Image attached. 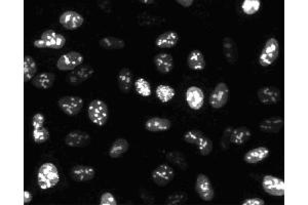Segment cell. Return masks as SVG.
Here are the masks:
<instances>
[{
    "label": "cell",
    "instance_id": "obj_1",
    "mask_svg": "<svg viewBox=\"0 0 308 205\" xmlns=\"http://www.w3.org/2000/svg\"><path fill=\"white\" fill-rule=\"evenodd\" d=\"M37 181L41 190H48L58 185L60 174L57 166L51 162L42 164L37 172Z\"/></svg>",
    "mask_w": 308,
    "mask_h": 205
},
{
    "label": "cell",
    "instance_id": "obj_2",
    "mask_svg": "<svg viewBox=\"0 0 308 205\" xmlns=\"http://www.w3.org/2000/svg\"><path fill=\"white\" fill-rule=\"evenodd\" d=\"M34 47L36 49H52V50H61L66 44V38L57 33L53 29L46 30L39 39L34 41Z\"/></svg>",
    "mask_w": 308,
    "mask_h": 205
},
{
    "label": "cell",
    "instance_id": "obj_3",
    "mask_svg": "<svg viewBox=\"0 0 308 205\" xmlns=\"http://www.w3.org/2000/svg\"><path fill=\"white\" fill-rule=\"evenodd\" d=\"M87 114L89 118L94 124L98 126H104L109 118L108 106L102 100H94L89 105Z\"/></svg>",
    "mask_w": 308,
    "mask_h": 205
},
{
    "label": "cell",
    "instance_id": "obj_4",
    "mask_svg": "<svg viewBox=\"0 0 308 205\" xmlns=\"http://www.w3.org/2000/svg\"><path fill=\"white\" fill-rule=\"evenodd\" d=\"M278 55H279L278 41L274 37H271L266 41L264 48L261 51L259 57V64L262 67H268L275 62Z\"/></svg>",
    "mask_w": 308,
    "mask_h": 205
},
{
    "label": "cell",
    "instance_id": "obj_5",
    "mask_svg": "<svg viewBox=\"0 0 308 205\" xmlns=\"http://www.w3.org/2000/svg\"><path fill=\"white\" fill-rule=\"evenodd\" d=\"M84 58L83 56L78 52H69L67 54H64L60 57V59L57 62V68L60 71H73L76 68H78Z\"/></svg>",
    "mask_w": 308,
    "mask_h": 205
},
{
    "label": "cell",
    "instance_id": "obj_6",
    "mask_svg": "<svg viewBox=\"0 0 308 205\" xmlns=\"http://www.w3.org/2000/svg\"><path fill=\"white\" fill-rule=\"evenodd\" d=\"M59 108L68 116H75L80 113L83 107V100L76 96H66L59 100Z\"/></svg>",
    "mask_w": 308,
    "mask_h": 205
},
{
    "label": "cell",
    "instance_id": "obj_7",
    "mask_svg": "<svg viewBox=\"0 0 308 205\" xmlns=\"http://www.w3.org/2000/svg\"><path fill=\"white\" fill-rule=\"evenodd\" d=\"M229 100V87L226 83L220 82L216 85L210 96V105L214 109L223 108Z\"/></svg>",
    "mask_w": 308,
    "mask_h": 205
},
{
    "label": "cell",
    "instance_id": "obj_8",
    "mask_svg": "<svg viewBox=\"0 0 308 205\" xmlns=\"http://www.w3.org/2000/svg\"><path fill=\"white\" fill-rule=\"evenodd\" d=\"M151 176L159 187H166L175 178V171L170 165L161 164L152 171Z\"/></svg>",
    "mask_w": 308,
    "mask_h": 205
},
{
    "label": "cell",
    "instance_id": "obj_9",
    "mask_svg": "<svg viewBox=\"0 0 308 205\" xmlns=\"http://www.w3.org/2000/svg\"><path fill=\"white\" fill-rule=\"evenodd\" d=\"M195 190H196L199 196L204 201H207V202L212 201L215 197V192H214L212 181L204 173H200L197 175L196 181H195Z\"/></svg>",
    "mask_w": 308,
    "mask_h": 205
},
{
    "label": "cell",
    "instance_id": "obj_10",
    "mask_svg": "<svg viewBox=\"0 0 308 205\" xmlns=\"http://www.w3.org/2000/svg\"><path fill=\"white\" fill-rule=\"evenodd\" d=\"M263 190L271 196L284 195V181L272 175H265L262 179Z\"/></svg>",
    "mask_w": 308,
    "mask_h": 205
},
{
    "label": "cell",
    "instance_id": "obj_11",
    "mask_svg": "<svg viewBox=\"0 0 308 205\" xmlns=\"http://www.w3.org/2000/svg\"><path fill=\"white\" fill-rule=\"evenodd\" d=\"M94 74H95V70L92 66L83 65L71 71L67 76V80L72 85H79L82 82L89 80Z\"/></svg>",
    "mask_w": 308,
    "mask_h": 205
},
{
    "label": "cell",
    "instance_id": "obj_12",
    "mask_svg": "<svg viewBox=\"0 0 308 205\" xmlns=\"http://www.w3.org/2000/svg\"><path fill=\"white\" fill-rule=\"evenodd\" d=\"M64 142L68 147L84 148L91 144V136L85 131L73 130L66 135Z\"/></svg>",
    "mask_w": 308,
    "mask_h": 205
},
{
    "label": "cell",
    "instance_id": "obj_13",
    "mask_svg": "<svg viewBox=\"0 0 308 205\" xmlns=\"http://www.w3.org/2000/svg\"><path fill=\"white\" fill-rule=\"evenodd\" d=\"M59 22L67 30H76L82 26L84 19L76 12L67 11L60 16Z\"/></svg>",
    "mask_w": 308,
    "mask_h": 205
},
{
    "label": "cell",
    "instance_id": "obj_14",
    "mask_svg": "<svg viewBox=\"0 0 308 205\" xmlns=\"http://www.w3.org/2000/svg\"><path fill=\"white\" fill-rule=\"evenodd\" d=\"M70 176L73 180L79 183L90 181L96 176V170L89 165H75L70 171Z\"/></svg>",
    "mask_w": 308,
    "mask_h": 205
},
{
    "label": "cell",
    "instance_id": "obj_15",
    "mask_svg": "<svg viewBox=\"0 0 308 205\" xmlns=\"http://www.w3.org/2000/svg\"><path fill=\"white\" fill-rule=\"evenodd\" d=\"M258 100L264 105H273L280 100V90L275 86H263L258 89Z\"/></svg>",
    "mask_w": 308,
    "mask_h": 205
},
{
    "label": "cell",
    "instance_id": "obj_16",
    "mask_svg": "<svg viewBox=\"0 0 308 205\" xmlns=\"http://www.w3.org/2000/svg\"><path fill=\"white\" fill-rule=\"evenodd\" d=\"M185 99L188 106L192 110H200L204 105L205 95L202 88L197 86H190L185 94Z\"/></svg>",
    "mask_w": 308,
    "mask_h": 205
},
{
    "label": "cell",
    "instance_id": "obj_17",
    "mask_svg": "<svg viewBox=\"0 0 308 205\" xmlns=\"http://www.w3.org/2000/svg\"><path fill=\"white\" fill-rule=\"evenodd\" d=\"M222 47L226 62L230 65H235L238 60V50L236 42L231 37H225L223 39Z\"/></svg>",
    "mask_w": 308,
    "mask_h": 205
},
{
    "label": "cell",
    "instance_id": "obj_18",
    "mask_svg": "<svg viewBox=\"0 0 308 205\" xmlns=\"http://www.w3.org/2000/svg\"><path fill=\"white\" fill-rule=\"evenodd\" d=\"M153 63L156 65L158 71L162 74H168L174 68V59L172 55L168 53L158 54L156 57H154Z\"/></svg>",
    "mask_w": 308,
    "mask_h": 205
},
{
    "label": "cell",
    "instance_id": "obj_19",
    "mask_svg": "<svg viewBox=\"0 0 308 205\" xmlns=\"http://www.w3.org/2000/svg\"><path fill=\"white\" fill-rule=\"evenodd\" d=\"M172 122L163 117H152L145 122V128L151 132H161L171 129Z\"/></svg>",
    "mask_w": 308,
    "mask_h": 205
},
{
    "label": "cell",
    "instance_id": "obj_20",
    "mask_svg": "<svg viewBox=\"0 0 308 205\" xmlns=\"http://www.w3.org/2000/svg\"><path fill=\"white\" fill-rule=\"evenodd\" d=\"M179 42V34L176 31H167L161 34L157 40L156 45L160 49H172Z\"/></svg>",
    "mask_w": 308,
    "mask_h": 205
},
{
    "label": "cell",
    "instance_id": "obj_21",
    "mask_svg": "<svg viewBox=\"0 0 308 205\" xmlns=\"http://www.w3.org/2000/svg\"><path fill=\"white\" fill-rule=\"evenodd\" d=\"M269 150L266 147H258L255 149L250 150L247 152L244 156V160L247 163L254 164V163H259L269 157Z\"/></svg>",
    "mask_w": 308,
    "mask_h": 205
},
{
    "label": "cell",
    "instance_id": "obj_22",
    "mask_svg": "<svg viewBox=\"0 0 308 205\" xmlns=\"http://www.w3.org/2000/svg\"><path fill=\"white\" fill-rule=\"evenodd\" d=\"M282 127H283V119L280 117H271V118L264 119L259 125L260 130L266 133H276L280 131Z\"/></svg>",
    "mask_w": 308,
    "mask_h": 205
},
{
    "label": "cell",
    "instance_id": "obj_23",
    "mask_svg": "<svg viewBox=\"0 0 308 205\" xmlns=\"http://www.w3.org/2000/svg\"><path fill=\"white\" fill-rule=\"evenodd\" d=\"M133 74L128 68H122L117 75L118 88L122 94H128L131 89Z\"/></svg>",
    "mask_w": 308,
    "mask_h": 205
},
{
    "label": "cell",
    "instance_id": "obj_24",
    "mask_svg": "<svg viewBox=\"0 0 308 205\" xmlns=\"http://www.w3.org/2000/svg\"><path fill=\"white\" fill-rule=\"evenodd\" d=\"M56 80L55 74L51 72H42L32 79V84L38 89H49Z\"/></svg>",
    "mask_w": 308,
    "mask_h": 205
},
{
    "label": "cell",
    "instance_id": "obj_25",
    "mask_svg": "<svg viewBox=\"0 0 308 205\" xmlns=\"http://www.w3.org/2000/svg\"><path fill=\"white\" fill-rule=\"evenodd\" d=\"M187 64L188 67L193 71L204 70L206 68V60L204 54L199 50L192 51L187 58Z\"/></svg>",
    "mask_w": 308,
    "mask_h": 205
},
{
    "label": "cell",
    "instance_id": "obj_26",
    "mask_svg": "<svg viewBox=\"0 0 308 205\" xmlns=\"http://www.w3.org/2000/svg\"><path fill=\"white\" fill-rule=\"evenodd\" d=\"M252 135L251 130L247 126H239L232 129L230 134V143L234 145H243L250 140Z\"/></svg>",
    "mask_w": 308,
    "mask_h": 205
},
{
    "label": "cell",
    "instance_id": "obj_27",
    "mask_svg": "<svg viewBox=\"0 0 308 205\" xmlns=\"http://www.w3.org/2000/svg\"><path fill=\"white\" fill-rule=\"evenodd\" d=\"M129 144L125 139H117L113 142L110 150H109V156L113 159L121 157L123 154H125L128 151Z\"/></svg>",
    "mask_w": 308,
    "mask_h": 205
},
{
    "label": "cell",
    "instance_id": "obj_28",
    "mask_svg": "<svg viewBox=\"0 0 308 205\" xmlns=\"http://www.w3.org/2000/svg\"><path fill=\"white\" fill-rule=\"evenodd\" d=\"M99 45L108 51H115V50H122L125 48V42L121 38L114 37V36H106L100 39Z\"/></svg>",
    "mask_w": 308,
    "mask_h": 205
},
{
    "label": "cell",
    "instance_id": "obj_29",
    "mask_svg": "<svg viewBox=\"0 0 308 205\" xmlns=\"http://www.w3.org/2000/svg\"><path fill=\"white\" fill-rule=\"evenodd\" d=\"M24 82H28L34 78L37 72V64L35 60L30 56L24 57Z\"/></svg>",
    "mask_w": 308,
    "mask_h": 205
},
{
    "label": "cell",
    "instance_id": "obj_30",
    "mask_svg": "<svg viewBox=\"0 0 308 205\" xmlns=\"http://www.w3.org/2000/svg\"><path fill=\"white\" fill-rule=\"evenodd\" d=\"M156 94H157L158 99L163 103L170 102L176 95L175 89L173 87H171L169 85H163V84L157 87Z\"/></svg>",
    "mask_w": 308,
    "mask_h": 205
},
{
    "label": "cell",
    "instance_id": "obj_31",
    "mask_svg": "<svg viewBox=\"0 0 308 205\" xmlns=\"http://www.w3.org/2000/svg\"><path fill=\"white\" fill-rule=\"evenodd\" d=\"M261 8L260 0H245L241 5V10L246 15H255Z\"/></svg>",
    "mask_w": 308,
    "mask_h": 205
},
{
    "label": "cell",
    "instance_id": "obj_32",
    "mask_svg": "<svg viewBox=\"0 0 308 205\" xmlns=\"http://www.w3.org/2000/svg\"><path fill=\"white\" fill-rule=\"evenodd\" d=\"M135 88L139 95L142 97H149L152 94L150 83L144 79V78H139L135 82Z\"/></svg>",
    "mask_w": 308,
    "mask_h": 205
},
{
    "label": "cell",
    "instance_id": "obj_33",
    "mask_svg": "<svg viewBox=\"0 0 308 205\" xmlns=\"http://www.w3.org/2000/svg\"><path fill=\"white\" fill-rule=\"evenodd\" d=\"M199 147L200 153L203 156H208L212 153L213 151V142L210 138H208L207 135H203L202 139L200 140V142L196 145Z\"/></svg>",
    "mask_w": 308,
    "mask_h": 205
},
{
    "label": "cell",
    "instance_id": "obj_34",
    "mask_svg": "<svg viewBox=\"0 0 308 205\" xmlns=\"http://www.w3.org/2000/svg\"><path fill=\"white\" fill-rule=\"evenodd\" d=\"M32 135H33V140L36 144H43V143L48 142L50 139V132L45 126L33 129Z\"/></svg>",
    "mask_w": 308,
    "mask_h": 205
},
{
    "label": "cell",
    "instance_id": "obj_35",
    "mask_svg": "<svg viewBox=\"0 0 308 205\" xmlns=\"http://www.w3.org/2000/svg\"><path fill=\"white\" fill-rule=\"evenodd\" d=\"M203 135H204V132H202L201 130H199V129H190V130H188L184 134L183 139L188 144L197 145V143L200 142V140L202 139Z\"/></svg>",
    "mask_w": 308,
    "mask_h": 205
},
{
    "label": "cell",
    "instance_id": "obj_36",
    "mask_svg": "<svg viewBox=\"0 0 308 205\" xmlns=\"http://www.w3.org/2000/svg\"><path fill=\"white\" fill-rule=\"evenodd\" d=\"M187 195L186 193L184 192H177V193H174L172 195H170L168 198H167V201L166 203L169 204V205H177V204H182L184 203L185 201H187Z\"/></svg>",
    "mask_w": 308,
    "mask_h": 205
},
{
    "label": "cell",
    "instance_id": "obj_37",
    "mask_svg": "<svg viewBox=\"0 0 308 205\" xmlns=\"http://www.w3.org/2000/svg\"><path fill=\"white\" fill-rule=\"evenodd\" d=\"M100 204L101 205H116L117 201H116V199L114 198V196L111 193L105 192L101 196Z\"/></svg>",
    "mask_w": 308,
    "mask_h": 205
},
{
    "label": "cell",
    "instance_id": "obj_38",
    "mask_svg": "<svg viewBox=\"0 0 308 205\" xmlns=\"http://www.w3.org/2000/svg\"><path fill=\"white\" fill-rule=\"evenodd\" d=\"M45 121H46V117H45L43 114H41V113L35 114L32 118V123H31L33 129H36V128H39V127L43 126Z\"/></svg>",
    "mask_w": 308,
    "mask_h": 205
},
{
    "label": "cell",
    "instance_id": "obj_39",
    "mask_svg": "<svg viewBox=\"0 0 308 205\" xmlns=\"http://www.w3.org/2000/svg\"><path fill=\"white\" fill-rule=\"evenodd\" d=\"M243 205H264L265 201L262 200L261 198H250L246 199L241 202Z\"/></svg>",
    "mask_w": 308,
    "mask_h": 205
},
{
    "label": "cell",
    "instance_id": "obj_40",
    "mask_svg": "<svg viewBox=\"0 0 308 205\" xmlns=\"http://www.w3.org/2000/svg\"><path fill=\"white\" fill-rule=\"evenodd\" d=\"M176 3L180 6H182L183 8H190L194 4L193 0H177Z\"/></svg>",
    "mask_w": 308,
    "mask_h": 205
},
{
    "label": "cell",
    "instance_id": "obj_41",
    "mask_svg": "<svg viewBox=\"0 0 308 205\" xmlns=\"http://www.w3.org/2000/svg\"><path fill=\"white\" fill-rule=\"evenodd\" d=\"M32 198H33L32 194H31L29 191L25 190V191H24V203H25V204L30 203V202L32 201Z\"/></svg>",
    "mask_w": 308,
    "mask_h": 205
},
{
    "label": "cell",
    "instance_id": "obj_42",
    "mask_svg": "<svg viewBox=\"0 0 308 205\" xmlns=\"http://www.w3.org/2000/svg\"><path fill=\"white\" fill-rule=\"evenodd\" d=\"M142 3H143V4H153L154 2H153V0H150V2H149V0H143Z\"/></svg>",
    "mask_w": 308,
    "mask_h": 205
}]
</instances>
